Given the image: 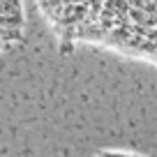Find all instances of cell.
Here are the masks:
<instances>
[{"mask_svg": "<svg viewBox=\"0 0 157 157\" xmlns=\"http://www.w3.org/2000/svg\"><path fill=\"white\" fill-rule=\"evenodd\" d=\"M67 42H93L157 65V0H39Z\"/></svg>", "mask_w": 157, "mask_h": 157, "instance_id": "obj_1", "label": "cell"}]
</instances>
